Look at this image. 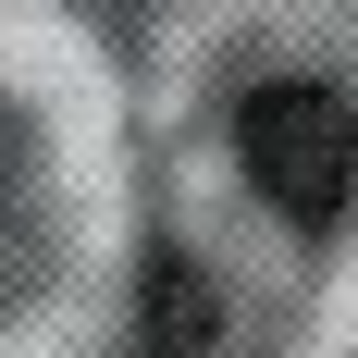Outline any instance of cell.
<instances>
[{
  "instance_id": "obj_1",
  "label": "cell",
  "mask_w": 358,
  "mask_h": 358,
  "mask_svg": "<svg viewBox=\"0 0 358 358\" xmlns=\"http://www.w3.org/2000/svg\"><path fill=\"white\" fill-rule=\"evenodd\" d=\"M235 148H248V185L285 222H334L358 185V111L334 87H259L235 111Z\"/></svg>"
},
{
  "instance_id": "obj_2",
  "label": "cell",
  "mask_w": 358,
  "mask_h": 358,
  "mask_svg": "<svg viewBox=\"0 0 358 358\" xmlns=\"http://www.w3.org/2000/svg\"><path fill=\"white\" fill-rule=\"evenodd\" d=\"M148 346H161V358L210 346V285H198L185 259H148Z\"/></svg>"
}]
</instances>
